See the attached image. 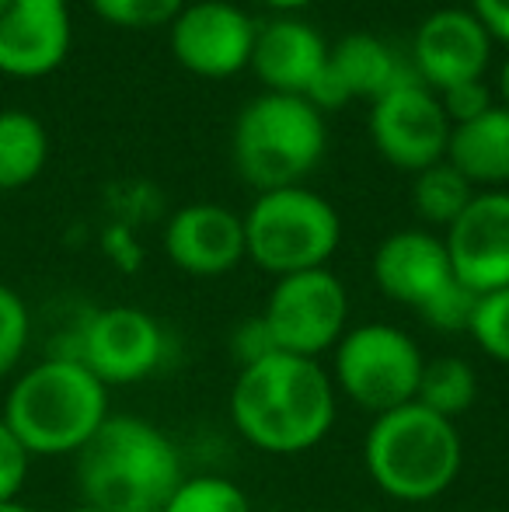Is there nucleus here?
I'll list each match as a JSON object with an SVG mask.
<instances>
[{"instance_id": "c756f323", "label": "nucleus", "mask_w": 509, "mask_h": 512, "mask_svg": "<svg viewBox=\"0 0 509 512\" xmlns=\"http://www.w3.org/2000/svg\"><path fill=\"white\" fill-rule=\"evenodd\" d=\"M231 349H234V356L241 359V366H252V363H258V359L279 352L276 342H272V335H269V328H265L262 314L248 317V321L238 324V331H234V338H231Z\"/></svg>"}, {"instance_id": "9d476101", "label": "nucleus", "mask_w": 509, "mask_h": 512, "mask_svg": "<svg viewBox=\"0 0 509 512\" xmlns=\"http://www.w3.org/2000/svg\"><path fill=\"white\" fill-rule=\"evenodd\" d=\"M164 331L147 310L116 304L102 307L84 321L81 335H77V352L81 359L105 387H129L140 380L154 377L157 366L164 363Z\"/></svg>"}, {"instance_id": "ddd939ff", "label": "nucleus", "mask_w": 509, "mask_h": 512, "mask_svg": "<svg viewBox=\"0 0 509 512\" xmlns=\"http://www.w3.org/2000/svg\"><path fill=\"white\" fill-rule=\"evenodd\" d=\"M412 56L415 77L440 95L457 84L482 81L492 60V39L468 7H440L415 28Z\"/></svg>"}, {"instance_id": "39448f33", "label": "nucleus", "mask_w": 509, "mask_h": 512, "mask_svg": "<svg viewBox=\"0 0 509 512\" xmlns=\"http://www.w3.org/2000/svg\"><path fill=\"white\" fill-rule=\"evenodd\" d=\"M321 108L293 95H258L234 122L231 154L241 178L258 192L300 185L325 157Z\"/></svg>"}, {"instance_id": "f3484780", "label": "nucleus", "mask_w": 509, "mask_h": 512, "mask_svg": "<svg viewBox=\"0 0 509 512\" xmlns=\"http://www.w3.org/2000/svg\"><path fill=\"white\" fill-rule=\"evenodd\" d=\"M328 63V42L318 28L297 18H276L255 32L248 67L272 95L311 98Z\"/></svg>"}, {"instance_id": "20e7f679", "label": "nucleus", "mask_w": 509, "mask_h": 512, "mask_svg": "<svg viewBox=\"0 0 509 512\" xmlns=\"http://www.w3.org/2000/svg\"><path fill=\"white\" fill-rule=\"evenodd\" d=\"M363 464L387 499L419 506L454 488L464 443L457 422L412 401L374 418L363 439Z\"/></svg>"}, {"instance_id": "393cba45", "label": "nucleus", "mask_w": 509, "mask_h": 512, "mask_svg": "<svg viewBox=\"0 0 509 512\" xmlns=\"http://www.w3.org/2000/svg\"><path fill=\"white\" fill-rule=\"evenodd\" d=\"M468 335L492 363L509 366V286L482 293L471 310Z\"/></svg>"}, {"instance_id": "4468645a", "label": "nucleus", "mask_w": 509, "mask_h": 512, "mask_svg": "<svg viewBox=\"0 0 509 512\" xmlns=\"http://www.w3.org/2000/svg\"><path fill=\"white\" fill-rule=\"evenodd\" d=\"M374 283L387 300L412 307L415 314L429 310L450 286H457L443 237L429 230H394L374 251Z\"/></svg>"}, {"instance_id": "6ab92c4d", "label": "nucleus", "mask_w": 509, "mask_h": 512, "mask_svg": "<svg viewBox=\"0 0 509 512\" xmlns=\"http://www.w3.org/2000/svg\"><path fill=\"white\" fill-rule=\"evenodd\" d=\"M447 161L485 192L509 185V108L492 105L485 115L450 129Z\"/></svg>"}, {"instance_id": "2eb2a0df", "label": "nucleus", "mask_w": 509, "mask_h": 512, "mask_svg": "<svg viewBox=\"0 0 509 512\" xmlns=\"http://www.w3.org/2000/svg\"><path fill=\"white\" fill-rule=\"evenodd\" d=\"M70 53L67 0H0V74L46 77Z\"/></svg>"}, {"instance_id": "bb28decb", "label": "nucleus", "mask_w": 509, "mask_h": 512, "mask_svg": "<svg viewBox=\"0 0 509 512\" xmlns=\"http://www.w3.org/2000/svg\"><path fill=\"white\" fill-rule=\"evenodd\" d=\"M28 471H32V453L0 418V506L18 502L21 488L28 485Z\"/></svg>"}, {"instance_id": "9b49d317", "label": "nucleus", "mask_w": 509, "mask_h": 512, "mask_svg": "<svg viewBox=\"0 0 509 512\" xmlns=\"http://www.w3.org/2000/svg\"><path fill=\"white\" fill-rule=\"evenodd\" d=\"M255 21L227 0L185 4L171 21V53L189 74L224 81L252 63Z\"/></svg>"}, {"instance_id": "f03ea898", "label": "nucleus", "mask_w": 509, "mask_h": 512, "mask_svg": "<svg viewBox=\"0 0 509 512\" xmlns=\"http://www.w3.org/2000/svg\"><path fill=\"white\" fill-rule=\"evenodd\" d=\"M81 502L102 512H161L185 481L175 439L143 415H109L77 453Z\"/></svg>"}, {"instance_id": "72a5a7b5", "label": "nucleus", "mask_w": 509, "mask_h": 512, "mask_svg": "<svg viewBox=\"0 0 509 512\" xmlns=\"http://www.w3.org/2000/svg\"><path fill=\"white\" fill-rule=\"evenodd\" d=\"M0 512H32V509L21 506V502H7V506H0Z\"/></svg>"}, {"instance_id": "5701e85b", "label": "nucleus", "mask_w": 509, "mask_h": 512, "mask_svg": "<svg viewBox=\"0 0 509 512\" xmlns=\"http://www.w3.org/2000/svg\"><path fill=\"white\" fill-rule=\"evenodd\" d=\"M161 512H252V502L234 481L220 474L185 478Z\"/></svg>"}, {"instance_id": "423d86ee", "label": "nucleus", "mask_w": 509, "mask_h": 512, "mask_svg": "<svg viewBox=\"0 0 509 512\" xmlns=\"http://www.w3.org/2000/svg\"><path fill=\"white\" fill-rule=\"evenodd\" d=\"M245 255L269 276L328 269L342 241V220L325 196L293 189L258 192L245 216Z\"/></svg>"}, {"instance_id": "412c9836", "label": "nucleus", "mask_w": 509, "mask_h": 512, "mask_svg": "<svg viewBox=\"0 0 509 512\" xmlns=\"http://www.w3.org/2000/svg\"><path fill=\"white\" fill-rule=\"evenodd\" d=\"M422 408L436 411V415L457 418L464 411H471V405L478 401V373L468 359L461 356H436L426 359V370L419 380V394H415Z\"/></svg>"}, {"instance_id": "4be33fe9", "label": "nucleus", "mask_w": 509, "mask_h": 512, "mask_svg": "<svg viewBox=\"0 0 509 512\" xmlns=\"http://www.w3.org/2000/svg\"><path fill=\"white\" fill-rule=\"evenodd\" d=\"M471 199H475V185H471L450 161H440L415 175L412 206H415V213L426 223H433V227L447 230L450 223L468 209Z\"/></svg>"}, {"instance_id": "cd10ccee", "label": "nucleus", "mask_w": 509, "mask_h": 512, "mask_svg": "<svg viewBox=\"0 0 509 512\" xmlns=\"http://www.w3.org/2000/svg\"><path fill=\"white\" fill-rule=\"evenodd\" d=\"M475 293L468 290V286H450L447 293H443L440 300H436L429 310H422V321L429 324V328L436 331H468L471 324V310H475Z\"/></svg>"}, {"instance_id": "f8f14e48", "label": "nucleus", "mask_w": 509, "mask_h": 512, "mask_svg": "<svg viewBox=\"0 0 509 512\" xmlns=\"http://www.w3.org/2000/svg\"><path fill=\"white\" fill-rule=\"evenodd\" d=\"M447 255L454 276L475 297L509 286V192H475L461 216L447 227Z\"/></svg>"}, {"instance_id": "b1692460", "label": "nucleus", "mask_w": 509, "mask_h": 512, "mask_svg": "<svg viewBox=\"0 0 509 512\" xmlns=\"http://www.w3.org/2000/svg\"><path fill=\"white\" fill-rule=\"evenodd\" d=\"M32 342V310L25 297L0 283V380L18 377Z\"/></svg>"}, {"instance_id": "f257e3e1", "label": "nucleus", "mask_w": 509, "mask_h": 512, "mask_svg": "<svg viewBox=\"0 0 509 512\" xmlns=\"http://www.w3.org/2000/svg\"><path fill=\"white\" fill-rule=\"evenodd\" d=\"M335 415L339 391L318 359L272 352L241 366L231 387L234 429L272 457H297L325 443Z\"/></svg>"}, {"instance_id": "2f4dec72", "label": "nucleus", "mask_w": 509, "mask_h": 512, "mask_svg": "<svg viewBox=\"0 0 509 512\" xmlns=\"http://www.w3.org/2000/svg\"><path fill=\"white\" fill-rule=\"evenodd\" d=\"M265 4H269L272 11H286V14H293V11H304V7H311L314 0H265Z\"/></svg>"}, {"instance_id": "c85d7f7f", "label": "nucleus", "mask_w": 509, "mask_h": 512, "mask_svg": "<svg viewBox=\"0 0 509 512\" xmlns=\"http://www.w3.org/2000/svg\"><path fill=\"white\" fill-rule=\"evenodd\" d=\"M440 105H443V112H447L450 126H464V122L485 115L496 102H492L489 84L468 81V84H457V88H450V91H440Z\"/></svg>"}, {"instance_id": "1a4fd4ad", "label": "nucleus", "mask_w": 509, "mask_h": 512, "mask_svg": "<svg viewBox=\"0 0 509 512\" xmlns=\"http://www.w3.org/2000/svg\"><path fill=\"white\" fill-rule=\"evenodd\" d=\"M450 129L454 126L443 112L440 95L426 88L415 74H405L370 105L374 147L381 150L387 164L412 171V175L447 161Z\"/></svg>"}, {"instance_id": "7c9ffc66", "label": "nucleus", "mask_w": 509, "mask_h": 512, "mask_svg": "<svg viewBox=\"0 0 509 512\" xmlns=\"http://www.w3.org/2000/svg\"><path fill=\"white\" fill-rule=\"evenodd\" d=\"M468 11L482 21V28L489 32L492 42L509 46V0H471Z\"/></svg>"}, {"instance_id": "7ed1b4c3", "label": "nucleus", "mask_w": 509, "mask_h": 512, "mask_svg": "<svg viewBox=\"0 0 509 512\" xmlns=\"http://www.w3.org/2000/svg\"><path fill=\"white\" fill-rule=\"evenodd\" d=\"M109 415V387L74 356H49L21 370L0 411L32 460L77 457Z\"/></svg>"}, {"instance_id": "c9c22d12", "label": "nucleus", "mask_w": 509, "mask_h": 512, "mask_svg": "<svg viewBox=\"0 0 509 512\" xmlns=\"http://www.w3.org/2000/svg\"><path fill=\"white\" fill-rule=\"evenodd\" d=\"M482 512H506V509H482Z\"/></svg>"}, {"instance_id": "a211bd4d", "label": "nucleus", "mask_w": 509, "mask_h": 512, "mask_svg": "<svg viewBox=\"0 0 509 512\" xmlns=\"http://www.w3.org/2000/svg\"><path fill=\"white\" fill-rule=\"evenodd\" d=\"M401 67L394 53L381 39L367 32L342 35L335 46H328V63L314 95L307 98L314 108H339L349 98H381L387 88L401 81Z\"/></svg>"}, {"instance_id": "dca6fc26", "label": "nucleus", "mask_w": 509, "mask_h": 512, "mask_svg": "<svg viewBox=\"0 0 509 512\" xmlns=\"http://www.w3.org/2000/svg\"><path fill=\"white\" fill-rule=\"evenodd\" d=\"M164 255L199 279L227 276L245 262V220L220 203L182 206L164 227Z\"/></svg>"}, {"instance_id": "aec40b11", "label": "nucleus", "mask_w": 509, "mask_h": 512, "mask_svg": "<svg viewBox=\"0 0 509 512\" xmlns=\"http://www.w3.org/2000/svg\"><path fill=\"white\" fill-rule=\"evenodd\" d=\"M49 161V133L32 112H0V192L32 185Z\"/></svg>"}, {"instance_id": "f704fd0d", "label": "nucleus", "mask_w": 509, "mask_h": 512, "mask_svg": "<svg viewBox=\"0 0 509 512\" xmlns=\"http://www.w3.org/2000/svg\"><path fill=\"white\" fill-rule=\"evenodd\" d=\"M67 512H102V509H91V506H84V502H81V506H74V509H67Z\"/></svg>"}, {"instance_id": "473e14b6", "label": "nucleus", "mask_w": 509, "mask_h": 512, "mask_svg": "<svg viewBox=\"0 0 509 512\" xmlns=\"http://www.w3.org/2000/svg\"><path fill=\"white\" fill-rule=\"evenodd\" d=\"M499 105L509 108V56L503 63V70H499Z\"/></svg>"}, {"instance_id": "6e6552de", "label": "nucleus", "mask_w": 509, "mask_h": 512, "mask_svg": "<svg viewBox=\"0 0 509 512\" xmlns=\"http://www.w3.org/2000/svg\"><path fill=\"white\" fill-rule=\"evenodd\" d=\"M262 321L279 352L318 359L349 331V293L332 269L279 276L265 300Z\"/></svg>"}, {"instance_id": "0eeeda50", "label": "nucleus", "mask_w": 509, "mask_h": 512, "mask_svg": "<svg viewBox=\"0 0 509 512\" xmlns=\"http://www.w3.org/2000/svg\"><path fill=\"white\" fill-rule=\"evenodd\" d=\"M426 370L419 342L394 324H360L332 349V384L346 401L370 415L412 405Z\"/></svg>"}, {"instance_id": "a878e982", "label": "nucleus", "mask_w": 509, "mask_h": 512, "mask_svg": "<svg viewBox=\"0 0 509 512\" xmlns=\"http://www.w3.org/2000/svg\"><path fill=\"white\" fill-rule=\"evenodd\" d=\"M95 14L116 28H157L182 14L185 0H91Z\"/></svg>"}]
</instances>
